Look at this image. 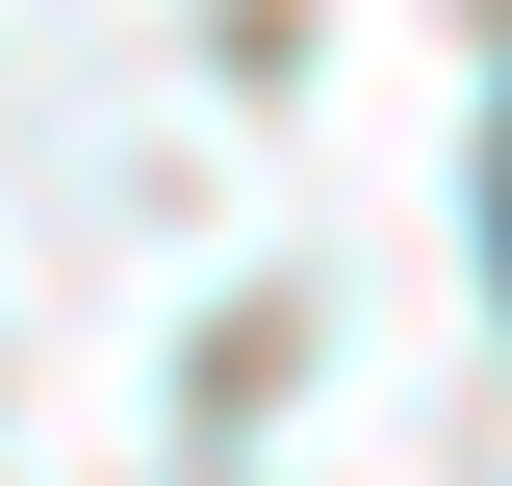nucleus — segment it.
<instances>
[{"label":"nucleus","mask_w":512,"mask_h":486,"mask_svg":"<svg viewBox=\"0 0 512 486\" xmlns=\"http://www.w3.org/2000/svg\"><path fill=\"white\" fill-rule=\"evenodd\" d=\"M487 256H512V180H487Z\"/></svg>","instance_id":"obj_1"}]
</instances>
